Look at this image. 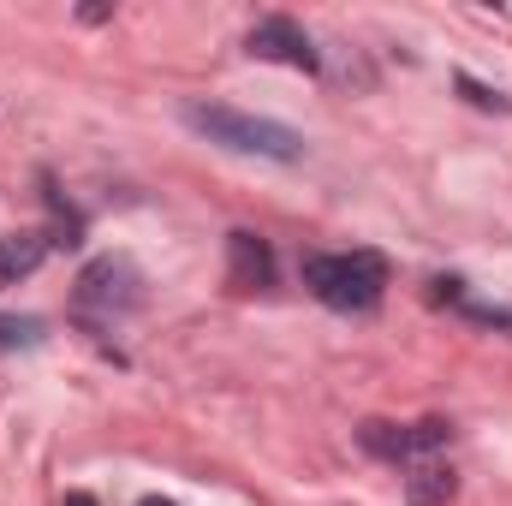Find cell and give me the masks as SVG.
Segmentation results:
<instances>
[{
    "mask_svg": "<svg viewBox=\"0 0 512 506\" xmlns=\"http://www.w3.org/2000/svg\"><path fill=\"white\" fill-rule=\"evenodd\" d=\"M131 268L126 262H96V268H84V280H78V304H90V310H120V304H131L137 292H126Z\"/></svg>",
    "mask_w": 512,
    "mask_h": 506,
    "instance_id": "8992f818",
    "label": "cell"
},
{
    "mask_svg": "<svg viewBox=\"0 0 512 506\" xmlns=\"http://www.w3.org/2000/svg\"><path fill=\"white\" fill-rule=\"evenodd\" d=\"M459 90H465V96H471L477 108H501V114H507V108H512L507 96H495V90H483V84H471V78H459Z\"/></svg>",
    "mask_w": 512,
    "mask_h": 506,
    "instance_id": "30bf717a",
    "label": "cell"
},
{
    "mask_svg": "<svg viewBox=\"0 0 512 506\" xmlns=\"http://www.w3.org/2000/svg\"><path fill=\"white\" fill-rule=\"evenodd\" d=\"M66 506H96L90 495H66Z\"/></svg>",
    "mask_w": 512,
    "mask_h": 506,
    "instance_id": "8fae6325",
    "label": "cell"
},
{
    "mask_svg": "<svg viewBox=\"0 0 512 506\" xmlns=\"http://www.w3.org/2000/svg\"><path fill=\"white\" fill-rule=\"evenodd\" d=\"M358 441H364V453H376V459H387V465H405V459H423V453L447 447V441H453V423H441V417H423V423H411V429L364 423Z\"/></svg>",
    "mask_w": 512,
    "mask_h": 506,
    "instance_id": "3957f363",
    "label": "cell"
},
{
    "mask_svg": "<svg viewBox=\"0 0 512 506\" xmlns=\"http://www.w3.org/2000/svg\"><path fill=\"white\" fill-rule=\"evenodd\" d=\"M453 471L447 465H417L411 477H405V506H447L453 501Z\"/></svg>",
    "mask_w": 512,
    "mask_h": 506,
    "instance_id": "ba28073f",
    "label": "cell"
},
{
    "mask_svg": "<svg viewBox=\"0 0 512 506\" xmlns=\"http://www.w3.org/2000/svg\"><path fill=\"white\" fill-rule=\"evenodd\" d=\"M36 340H42V322L36 316H24V322L18 316H0V352L6 346H36Z\"/></svg>",
    "mask_w": 512,
    "mask_h": 506,
    "instance_id": "9c48e42d",
    "label": "cell"
},
{
    "mask_svg": "<svg viewBox=\"0 0 512 506\" xmlns=\"http://www.w3.org/2000/svg\"><path fill=\"white\" fill-rule=\"evenodd\" d=\"M304 286L328 310H376L387 292V256L382 251H316L304 256Z\"/></svg>",
    "mask_w": 512,
    "mask_h": 506,
    "instance_id": "6da1fadb",
    "label": "cell"
},
{
    "mask_svg": "<svg viewBox=\"0 0 512 506\" xmlns=\"http://www.w3.org/2000/svg\"><path fill=\"white\" fill-rule=\"evenodd\" d=\"M48 245H54L48 233H6L0 239V286H18L24 274H36Z\"/></svg>",
    "mask_w": 512,
    "mask_h": 506,
    "instance_id": "52a82bcc",
    "label": "cell"
},
{
    "mask_svg": "<svg viewBox=\"0 0 512 506\" xmlns=\"http://www.w3.org/2000/svg\"><path fill=\"white\" fill-rule=\"evenodd\" d=\"M185 126L203 131L209 143L221 149H239V155H268V161H298L304 155V137L280 120H256L239 108H221V102H185Z\"/></svg>",
    "mask_w": 512,
    "mask_h": 506,
    "instance_id": "7a4b0ae2",
    "label": "cell"
},
{
    "mask_svg": "<svg viewBox=\"0 0 512 506\" xmlns=\"http://www.w3.org/2000/svg\"><path fill=\"white\" fill-rule=\"evenodd\" d=\"M227 280H233V292L268 286V280H274V251H268V239H256V233H227Z\"/></svg>",
    "mask_w": 512,
    "mask_h": 506,
    "instance_id": "5b68a950",
    "label": "cell"
},
{
    "mask_svg": "<svg viewBox=\"0 0 512 506\" xmlns=\"http://www.w3.org/2000/svg\"><path fill=\"white\" fill-rule=\"evenodd\" d=\"M245 48H251L256 60H280V66H298V72H316L322 66V54L310 48V36L292 18H256Z\"/></svg>",
    "mask_w": 512,
    "mask_h": 506,
    "instance_id": "277c9868",
    "label": "cell"
},
{
    "mask_svg": "<svg viewBox=\"0 0 512 506\" xmlns=\"http://www.w3.org/2000/svg\"><path fill=\"white\" fill-rule=\"evenodd\" d=\"M143 506H173V501H143Z\"/></svg>",
    "mask_w": 512,
    "mask_h": 506,
    "instance_id": "7c38bea8",
    "label": "cell"
}]
</instances>
